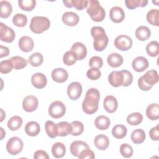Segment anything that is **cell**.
I'll list each match as a JSON object with an SVG mask.
<instances>
[{
  "mask_svg": "<svg viewBox=\"0 0 159 159\" xmlns=\"http://www.w3.org/2000/svg\"><path fill=\"white\" fill-rule=\"evenodd\" d=\"M86 12L89 15L91 19L94 22H101L105 18V10L101 6L99 2L97 0L88 1Z\"/></svg>",
  "mask_w": 159,
  "mask_h": 159,
  "instance_id": "obj_3",
  "label": "cell"
},
{
  "mask_svg": "<svg viewBox=\"0 0 159 159\" xmlns=\"http://www.w3.org/2000/svg\"><path fill=\"white\" fill-rule=\"evenodd\" d=\"M38 105V99L34 95L27 96L22 101L23 109L27 112H34L37 109Z\"/></svg>",
  "mask_w": 159,
  "mask_h": 159,
  "instance_id": "obj_10",
  "label": "cell"
},
{
  "mask_svg": "<svg viewBox=\"0 0 159 159\" xmlns=\"http://www.w3.org/2000/svg\"><path fill=\"white\" fill-rule=\"evenodd\" d=\"M52 80L57 83H62L65 82L68 78L67 71L62 68H57L52 70L51 73Z\"/></svg>",
  "mask_w": 159,
  "mask_h": 159,
  "instance_id": "obj_15",
  "label": "cell"
},
{
  "mask_svg": "<svg viewBox=\"0 0 159 159\" xmlns=\"http://www.w3.org/2000/svg\"><path fill=\"white\" fill-rule=\"evenodd\" d=\"M100 99V93L96 88L89 89L85 95V98L82 103V109L87 114H93L95 113L99 106Z\"/></svg>",
  "mask_w": 159,
  "mask_h": 159,
  "instance_id": "obj_1",
  "label": "cell"
},
{
  "mask_svg": "<svg viewBox=\"0 0 159 159\" xmlns=\"http://www.w3.org/2000/svg\"><path fill=\"white\" fill-rule=\"evenodd\" d=\"M149 63L146 58L144 57H137L132 62L133 69L137 72H143L148 67Z\"/></svg>",
  "mask_w": 159,
  "mask_h": 159,
  "instance_id": "obj_12",
  "label": "cell"
},
{
  "mask_svg": "<svg viewBox=\"0 0 159 159\" xmlns=\"http://www.w3.org/2000/svg\"><path fill=\"white\" fill-rule=\"evenodd\" d=\"M45 129L49 137L53 139L58 136L57 125L53 121L47 120L45 124Z\"/></svg>",
  "mask_w": 159,
  "mask_h": 159,
  "instance_id": "obj_33",
  "label": "cell"
},
{
  "mask_svg": "<svg viewBox=\"0 0 159 159\" xmlns=\"http://www.w3.org/2000/svg\"><path fill=\"white\" fill-rule=\"evenodd\" d=\"M25 132L29 136H37L40 131V127L38 122L35 121H30L25 126Z\"/></svg>",
  "mask_w": 159,
  "mask_h": 159,
  "instance_id": "obj_23",
  "label": "cell"
},
{
  "mask_svg": "<svg viewBox=\"0 0 159 159\" xmlns=\"http://www.w3.org/2000/svg\"><path fill=\"white\" fill-rule=\"evenodd\" d=\"M86 76L91 80H97L101 77V72L98 68H92L87 71Z\"/></svg>",
  "mask_w": 159,
  "mask_h": 159,
  "instance_id": "obj_48",
  "label": "cell"
},
{
  "mask_svg": "<svg viewBox=\"0 0 159 159\" xmlns=\"http://www.w3.org/2000/svg\"><path fill=\"white\" fill-rule=\"evenodd\" d=\"M127 122L131 125H137L143 120V116L140 112H134L128 115L126 119Z\"/></svg>",
  "mask_w": 159,
  "mask_h": 159,
  "instance_id": "obj_37",
  "label": "cell"
},
{
  "mask_svg": "<svg viewBox=\"0 0 159 159\" xmlns=\"http://www.w3.org/2000/svg\"><path fill=\"white\" fill-rule=\"evenodd\" d=\"M1 129V140H2L3 137L6 135V132L4 130L2 127H0Z\"/></svg>",
  "mask_w": 159,
  "mask_h": 159,
  "instance_id": "obj_58",
  "label": "cell"
},
{
  "mask_svg": "<svg viewBox=\"0 0 159 159\" xmlns=\"http://www.w3.org/2000/svg\"><path fill=\"white\" fill-rule=\"evenodd\" d=\"M152 2H153V3H156L157 6H158V1H152Z\"/></svg>",
  "mask_w": 159,
  "mask_h": 159,
  "instance_id": "obj_60",
  "label": "cell"
},
{
  "mask_svg": "<svg viewBox=\"0 0 159 159\" xmlns=\"http://www.w3.org/2000/svg\"><path fill=\"white\" fill-rule=\"evenodd\" d=\"M18 4L19 7L25 11H32L36 5L35 0H19Z\"/></svg>",
  "mask_w": 159,
  "mask_h": 159,
  "instance_id": "obj_40",
  "label": "cell"
},
{
  "mask_svg": "<svg viewBox=\"0 0 159 159\" xmlns=\"http://www.w3.org/2000/svg\"><path fill=\"white\" fill-rule=\"evenodd\" d=\"M88 148H89V147L86 142L81 140H75L71 143L70 149L73 156L78 157L81 151Z\"/></svg>",
  "mask_w": 159,
  "mask_h": 159,
  "instance_id": "obj_20",
  "label": "cell"
},
{
  "mask_svg": "<svg viewBox=\"0 0 159 159\" xmlns=\"http://www.w3.org/2000/svg\"><path fill=\"white\" fill-rule=\"evenodd\" d=\"M146 52L147 54L152 57H157L159 54L158 42L155 40L149 42L146 46Z\"/></svg>",
  "mask_w": 159,
  "mask_h": 159,
  "instance_id": "obj_36",
  "label": "cell"
},
{
  "mask_svg": "<svg viewBox=\"0 0 159 159\" xmlns=\"http://www.w3.org/2000/svg\"><path fill=\"white\" fill-rule=\"evenodd\" d=\"M20 50L24 52H31L34 47V42L32 39L29 36L25 35L20 38L18 42Z\"/></svg>",
  "mask_w": 159,
  "mask_h": 159,
  "instance_id": "obj_14",
  "label": "cell"
},
{
  "mask_svg": "<svg viewBox=\"0 0 159 159\" xmlns=\"http://www.w3.org/2000/svg\"><path fill=\"white\" fill-rule=\"evenodd\" d=\"M149 136L152 140L158 141L159 140V125L157 124L149 130Z\"/></svg>",
  "mask_w": 159,
  "mask_h": 159,
  "instance_id": "obj_51",
  "label": "cell"
},
{
  "mask_svg": "<svg viewBox=\"0 0 159 159\" xmlns=\"http://www.w3.org/2000/svg\"><path fill=\"white\" fill-rule=\"evenodd\" d=\"M57 125L58 128V136L65 137L69 134H71L73 129L71 124L66 121H62L57 123Z\"/></svg>",
  "mask_w": 159,
  "mask_h": 159,
  "instance_id": "obj_28",
  "label": "cell"
},
{
  "mask_svg": "<svg viewBox=\"0 0 159 159\" xmlns=\"http://www.w3.org/2000/svg\"><path fill=\"white\" fill-rule=\"evenodd\" d=\"M73 7H75L77 10L81 11L86 8L88 6L87 0H71Z\"/></svg>",
  "mask_w": 159,
  "mask_h": 159,
  "instance_id": "obj_49",
  "label": "cell"
},
{
  "mask_svg": "<svg viewBox=\"0 0 159 159\" xmlns=\"http://www.w3.org/2000/svg\"><path fill=\"white\" fill-rule=\"evenodd\" d=\"M94 125L98 129L105 130L109 127L111 121L108 117L104 115H100L95 119Z\"/></svg>",
  "mask_w": 159,
  "mask_h": 159,
  "instance_id": "obj_24",
  "label": "cell"
},
{
  "mask_svg": "<svg viewBox=\"0 0 159 159\" xmlns=\"http://www.w3.org/2000/svg\"><path fill=\"white\" fill-rule=\"evenodd\" d=\"M66 113L65 105L60 101H55L48 107V114L54 119L62 117Z\"/></svg>",
  "mask_w": 159,
  "mask_h": 159,
  "instance_id": "obj_6",
  "label": "cell"
},
{
  "mask_svg": "<svg viewBox=\"0 0 159 159\" xmlns=\"http://www.w3.org/2000/svg\"><path fill=\"white\" fill-rule=\"evenodd\" d=\"M12 12L11 4L7 1H1L0 2V17L1 18H7Z\"/></svg>",
  "mask_w": 159,
  "mask_h": 159,
  "instance_id": "obj_30",
  "label": "cell"
},
{
  "mask_svg": "<svg viewBox=\"0 0 159 159\" xmlns=\"http://www.w3.org/2000/svg\"><path fill=\"white\" fill-rule=\"evenodd\" d=\"M108 81L113 87H119L123 84V75L120 71H113L108 76Z\"/></svg>",
  "mask_w": 159,
  "mask_h": 159,
  "instance_id": "obj_18",
  "label": "cell"
},
{
  "mask_svg": "<svg viewBox=\"0 0 159 159\" xmlns=\"http://www.w3.org/2000/svg\"><path fill=\"white\" fill-rule=\"evenodd\" d=\"M133 148L128 143H122L120 147V153L125 158H130L133 155Z\"/></svg>",
  "mask_w": 159,
  "mask_h": 159,
  "instance_id": "obj_45",
  "label": "cell"
},
{
  "mask_svg": "<svg viewBox=\"0 0 159 159\" xmlns=\"http://www.w3.org/2000/svg\"><path fill=\"white\" fill-rule=\"evenodd\" d=\"M142 0H126L125 1L126 7L129 9H134L140 7Z\"/></svg>",
  "mask_w": 159,
  "mask_h": 159,
  "instance_id": "obj_52",
  "label": "cell"
},
{
  "mask_svg": "<svg viewBox=\"0 0 159 159\" xmlns=\"http://www.w3.org/2000/svg\"><path fill=\"white\" fill-rule=\"evenodd\" d=\"M79 20L78 15L73 12H66L62 16V21L67 26H75L78 23Z\"/></svg>",
  "mask_w": 159,
  "mask_h": 159,
  "instance_id": "obj_19",
  "label": "cell"
},
{
  "mask_svg": "<svg viewBox=\"0 0 159 159\" xmlns=\"http://www.w3.org/2000/svg\"><path fill=\"white\" fill-rule=\"evenodd\" d=\"M10 60L12 61L14 65V68L15 70L23 69L27 65V61H26V60L20 56L12 57Z\"/></svg>",
  "mask_w": 159,
  "mask_h": 159,
  "instance_id": "obj_39",
  "label": "cell"
},
{
  "mask_svg": "<svg viewBox=\"0 0 159 159\" xmlns=\"http://www.w3.org/2000/svg\"><path fill=\"white\" fill-rule=\"evenodd\" d=\"M43 61V57L39 52H35L32 53L28 59V62L32 66L37 67L40 66Z\"/></svg>",
  "mask_w": 159,
  "mask_h": 159,
  "instance_id": "obj_38",
  "label": "cell"
},
{
  "mask_svg": "<svg viewBox=\"0 0 159 159\" xmlns=\"http://www.w3.org/2000/svg\"><path fill=\"white\" fill-rule=\"evenodd\" d=\"M76 61V58L70 50L66 52L63 55V61L64 64L67 66H71L74 65Z\"/></svg>",
  "mask_w": 159,
  "mask_h": 159,
  "instance_id": "obj_44",
  "label": "cell"
},
{
  "mask_svg": "<svg viewBox=\"0 0 159 159\" xmlns=\"http://www.w3.org/2000/svg\"><path fill=\"white\" fill-rule=\"evenodd\" d=\"M31 83L33 86L37 89L45 88L47 83V79L45 75L42 73H36L31 77Z\"/></svg>",
  "mask_w": 159,
  "mask_h": 159,
  "instance_id": "obj_16",
  "label": "cell"
},
{
  "mask_svg": "<svg viewBox=\"0 0 159 159\" xmlns=\"http://www.w3.org/2000/svg\"><path fill=\"white\" fill-rule=\"evenodd\" d=\"M131 37L127 35H120L114 40L115 47L121 51H127L132 46Z\"/></svg>",
  "mask_w": 159,
  "mask_h": 159,
  "instance_id": "obj_7",
  "label": "cell"
},
{
  "mask_svg": "<svg viewBox=\"0 0 159 159\" xmlns=\"http://www.w3.org/2000/svg\"><path fill=\"white\" fill-rule=\"evenodd\" d=\"M14 68V65L10 59L2 60L0 62V72L2 74H7Z\"/></svg>",
  "mask_w": 159,
  "mask_h": 159,
  "instance_id": "obj_42",
  "label": "cell"
},
{
  "mask_svg": "<svg viewBox=\"0 0 159 159\" xmlns=\"http://www.w3.org/2000/svg\"><path fill=\"white\" fill-rule=\"evenodd\" d=\"M72 125V132L71 135L73 136H78L81 135L84 130V125L83 124L78 120L73 121L71 123Z\"/></svg>",
  "mask_w": 159,
  "mask_h": 159,
  "instance_id": "obj_43",
  "label": "cell"
},
{
  "mask_svg": "<svg viewBox=\"0 0 159 159\" xmlns=\"http://www.w3.org/2000/svg\"><path fill=\"white\" fill-rule=\"evenodd\" d=\"M70 51L75 56L77 60H83L87 55V48L86 46L79 42H75L72 45Z\"/></svg>",
  "mask_w": 159,
  "mask_h": 159,
  "instance_id": "obj_11",
  "label": "cell"
},
{
  "mask_svg": "<svg viewBox=\"0 0 159 159\" xmlns=\"http://www.w3.org/2000/svg\"><path fill=\"white\" fill-rule=\"evenodd\" d=\"M22 119L18 116H14L7 121V127L12 131L19 129L22 124Z\"/></svg>",
  "mask_w": 159,
  "mask_h": 159,
  "instance_id": "obj_35",
  "label": "cell"
},
{
  "mask_svg": "<svg viewBox=\"0 0 159 159\" xmlns=\"http://www.w3.org/2000/svg\"><path fill=\"white\" fill-rule=\"evenodd\" d=\"M147 117L151 120H156L159 118V106L157 103L149 104L145 111Z\"/></svg>",
  "mask_w": 159,
  "mask_h": 159,
  "instance_id": "obj_22",
  "label": "cell"
},
{
  "mask_svg": "<svg viewBox=\"0 0 159 159\" xmlns=\"http://www.w3.org/2000/svg\"><path fill=\"white\" fill-rule=\"evenodd\" d=\"M91 35L93 37V47L96 51L102 52L107 46L109 38L104 29L100 26H94L91 29Z\"/></svg>",
  "mask_w": 159,
  "mask_h": 159,
  "instance_id": "obj_2",
  "label": "cell"
},
{
  "mask_svg": "<svg viewBox=\"0 0 159 159\" xmlns=\"http://www.w3.org/2000/svg\"><path fill=\"white\" fill-rule=\"evenodd\" d=\"M82 86L77 81L71 83L67 88V94L68 98L71 100L78 99L82 93Z\"/></svg>",
  "mask_w": 159,
  "mask_h": 159,
  "instance_id": "obj_9",
  "label": "cell"
},
{
  "mask_svg": "<svg viewBox=\"0 0 159 159\" xmlns=\"http://www.w3.org/2000/svg\"><path fill=\"white\" fill-rule=\"evenodd\" d=\"M147 22L151 25L159 26V10L157 9H152L150 10L146 16Z\"/></svg>",
  "mask_w": 159,
  "mask_h": 159,
  "instance_id": "obj_34",
  "label": "cell"
},
{
  "mask_svg": "<svg viewBox=\"0 0 159 159\" xmlns=\"http://www.w3.org/2000/svg\"><path fill=\"white\" fill-rule=\"evenodd\" d=\"M12 22L17 27H23L27 23V17L23 14L18 13L15 14L12 17Z\"/></svg>",
  "mask_w": 159,
  "mask_h": 159,
  "instance_id": "obj_41",
  "label": "cell"
},
{
  "mask_svg": "<svg viewBox=\"0 0 159 159\" xmlns=\"http://www.w3.org/2000/svg\"><path fill=\"white\" fill-rule=\"evenodd\" d=\"M144 81L153 86L158 81V72L155 70H150L147 71L144 75L142 76Z\"/></svg>",
  "mask_w": 159,
  "mask_h": 159,
  "instance_id": "obj_27",
  "label": "cell"
},
{
  "mask_svg": "<svg viewBox=\"0 0 159 159\" xmlns=\"http://www.w3.org/2000/svg\"><path fill=\"white\" fill-rule=\"evenodd\" d=\"M110 19L114 23H120L125 18V13L124 10L119 7H112L109 12Z\"/></svg>",
  "mask_w": 159,
  "mask_h": 159,
  "instance_id": "obj_13",
  "label": "cell"
},
{
  "mask_svg": "<svg viewBox=\"0 0 159 159\" xmlns=\"http://www.w3.org/2000/svg\"><path fill=\"white\" fill-rule=\"evenodd\" d=\"M9 54V49L7 47L3 45L0 46V58H2L4 57L8 56Z\"/></svg>",
  "mask_w": 159,
  "mask_h": 159,
  "instance_id": "obj_55",
  "label": "cell"
},
{
  "mask_svg": "<svg viewBox=\"0 0 159 159\" xmlns=\"http://www.w3.org/2000/svg\"><path fill=\"white\" fill-rule=\"evenodd\" d=\"M123 75V84L122 86L124 87H127L130 86L133 81V76L130 71L128 70H121L120 71Z\"/></svg>",
  "mask_w": 159,
  "mask_h": 159,
  "instance_id": "obj_46",
  "label": "cell"
},
{
  "mask_svg": "<svg viewBox=\"0 0 159 159\" xmlns=\"http://www.w3.org/2000/svg\"><path fill=\"white\" fill-rule=\"evenodd\" d=\"M78 158L80 159H93L95 158V155L94 152L90 149V148H88L81 151L78 156Z\"/></svg>",
  "mask_w": 159,
  "mask_h": 159,
  "instance_id": "obj_50",
  "label": "cell"
},
{
  "mask_svg": "<svg viewBox=\"0 0 159 159\" xmlns=\"http://www.w3.org/2000/svg\"><path fill=\"white\" fill-rule=\"evenodd\" d=\"M34 158L35 159H49L48 153L42 150H37L34 155Z\"/></svg>",
  "mask_w": 159,
  "mask_h": 159,
  "instance_id": "obj_54",
  "label": "cell"
},
{
  "mask_svg": "<svg viewBox=\"0 0 159 159\" xmlns=\"http://www.w3.org/2000/svg\"><path fill=\"white\" fill-rule=\"evenodd\" d=\"M111 133L116 139H122L124 138L127 133V127L122 124H117L114 125L112 129Z\"/></svg>",
  "mask_w": 159,
  "mask_h": 159,
  "instance_id": "obj_32",
  "label": "cell"
},
{
  "mask_svg": "<svg viewBox=\"0 0 159 159\" xmlns=\"http://www.w3.org/2000/svg\"><path fill=\"white\" fill-rule=\"evenodd\" d=\"M103 106L104 107V109L107 112L113 113L117 109V107H118L117 100L114 96L112 95H108L104 99Z\"/></svg>",
  "mask_w": 159,
  "mask_h": 159,
  "instance_id": "obj_17",
  "label": "cell"
},
{
  "mask_svg": "<svg viewBox=\"0 0 159 159\" xmlns=\"http://www.w3.org/2000/svg\"><path fill=\"white\" fill-rule=\"evenodd\" d=\"M6 117V114L2 109H1V120L0 122H2L4 119Z\"/></svg>",
  "mask_w": 159,
  "mask_h": 159,
  "instance_id": "obj_57",
  "label": "cell"
},
{
  "mask_svg": "<svg viewBox=\"0 0 159 159\" xmlns=\"http://www.w3.org/2000/svg\"><path fill=\"white\" fill-rule=\"evenodd\" d=\"M51 151L54 157L62 158L66 153V147L61 142H56L52 145Z\"/></svg>",
  "mask_w": 159,
  "mask_h": 159,
  "instance_id": "obj_29",
  "label": "cell"
},
{
  "mask_svg": "<svg viewBox=\"0 0 159 159\" xmlns=\"http://www.w3.org/2000/svg\"><path fill=\"white\" fill-rule=\"evenodd\" d=\"M63 4H65V6L66 7H68V8H71V7H73L72 4H71V0H63Z\"/></svg>",
  "mask_w": 159,
  "mask_h": 159,
  "instance_id": "obj_56",
  "label": "cell"
},
{
  "mask_svg": "<svg viewBox=\"0 0 159 159\" xmlns=\"http://www.w3.org/2000/svg\"><path fill=\"white\" fill-rule=\"evenodd\" d=\"M103 65V60L102 58L98 56L92 57L89 61V66L91 68H95L99 69Z\"/></svg>",
  "mask_w": 159,
  "mask_h": 159,
  "instance_id": "obj_47",
  "label": "cell"
},
{
  "mask_svg": "<svg viewBox=\"0 0 159 159\" xmlns=\"http://www.w3.org/2000/svg\"><path fill=\"white\" fill-rule=\"evenodd\" d=\"M135 37L140 41H145L148 40L151 35V31L147 26L142 25L137 28L135 32Z\"/></svg>",
  "mask_w": 159,
  "mask_h": 159,
  "instance_id": "obj_26",
  "label": "cell"
},
{
  "mask_svg": "<svg viewBox=\"0 0 159 159\" xmlns=\"http://www.w3.org/2000/svg\"><path fill=\"white\" fill-rule=\"evenodd\" d=\"M145 133L143 130L141 129H137L133 130L131 134V140L135 144H140L145 140Z\"/></svg>",
  "mask_w": 159,
  "mask_h": 159,
  "instance_id": "obj_31",
  "label": "cell"
},
{
  "mask_svg": "<svg viewBox=\"0 0 159 159\" xmlns=\"http://www.w3.org/2000/svg\"><path fill=\"white\" fill-rule=\"evenodd\" d=\"M15 37V32L12 28L2 22L0 23V38L1 41L6 43H11L14 41Z\"/></svg>",
  "mask_w": 159,
  "mask_h": 159,
  "instance_id": "obj_8",
  "label": "cell"
},
{
  "mask_svg": "<svg viewBox=\"0 0 159 159\" xmlns=\"http://www.w3.org/2000/svg\"><path fill=\"white\" fill-rule=\"evenodd\" d=\"M50 26V22L47 17L44 16H34L30 20L29 27L33 33L40 34L47 30Z\"/></svg>",
  "mask_w": 159,
  "mask_h": 159,
  "instance_id": "obj_4",
  "label": "cell"
},
{
  "mask_svg": "<svg viewBox=\"0 0 159 159\" xmlns=\"http://www.w3.org/2000/svg\"><path fill=\"white\" fill-rule=\"evenodd\" d=\"M24 147L22 140L18 137L10 138L6 143V150L12 155H16L20 153Z\"/></svg>",
  "mask_w": 159,
  "mask_h": 159,
  "instance_id": "obj_5",
  "label": "cell"
},
{
  "mask_svg": "<svg viewBox=\"0 0 159 159\" xmlns=\"http://www.w3.org/2000/svg\"><path fill=\"white\" fill-rule=\"evenodd\" d=\"M138 86L139 88L142 90V91H148L150 90L153 86L147 84L143 79V77L142 76H140L139 78V79L138 80Z\"/></svg>",
  "mask_w": 159,
  "mask_h": 159,
  "instance_id": "obj_53",
  "label": "cell"
},
{
  "mask_svg": "<svg viewBox=\"0 0 159 159\" xmlns=\"http://www.w3.org/2000/svg\"><path fill=\"white\" fill-rule=\"evenodd\" d=\"M148 4V1L147 0H142L141 1V7H143L145 6H146V5Z\"/></svg>",
  "mask_w": 159,
  "mask_h": 159,
  "instance_id": "obj_59",
  "label": "cell"
},
{
  "mask_svg": "<svg viewBox=\"0 0 159 159\" xmlns=\"http://www.w3.org/2000/svg\"><path fill=\"white\" fill-rule=\"evenodd\" d=\"M108 65L112 68H117L123 63V57L117 53H112L107 58Z\"/></svg>",
  "mask_w": 159,
  "mask_h": 159,
  "instance_id": "obj_25",
  "label": "cell"
},
{
  "mask_svg": "<svg viewBox=\"0 0 159 159\" xmlns=\"http://www.w3.org/2000/svg\"><path fill=\"white\" fill-rule=\"evenodd\" d=\"M94 144L100 150H104L107 148L109 145V139L104 134H99L94 139Z\"/></svg>",
  "mask_w": 159,
  "mask_h": 159,
  "instance_id": "obj_21",
  "label": "cell"
}]
</instances>
